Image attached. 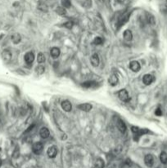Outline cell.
<instances>
[{"label": "cell", "instance_id": "1", "mask_svg": "<svg viewBox=\"0 0 167 168\" xmlns=\"http://www.w3.org/2000/svg\"><path fill=\"white\" fill-rule=\"evenodd\" d=\"M118 96L120 99L123 102H129V94L128 92L126 91L125 89H121L120 90L119 93H118Z\"/></svg>", "mask_w": 167, "mask_h": 168}, {"label": "cell", "instance_id": "2", "mask_svg": "<svg viewBox=\"0 0 167 168\" xmlns=\"http://www.w3.org/2000/svg\"><path fill=\"white\" fill-rule=\"evenodd\" d=\"M32 151L35 152V154H39L41 153L43 151V144L40 142H36L33 144L32 146Z\"/></svg>", "mask_w": 167, "mask_h": 168}, {"label": "cell", "instance_id": "3", "mask_svg": "<svg viewBox=\"0 0 167 168\" xmlns=\"http://www.w3.org/2000/svg\"><path fill=\"white\" fill-rule=\"evenodd\" d=\"M131 130H132V132L138 138V137H140L141 135H143V134L145 133H147V130H142V129H139L138 127H136V126H132L131 127Z\"/></svg>", "mask_w": 167, "mask_h": 168}, {"label": "cell", "instance_id": "4", "mask_svg": "<svg viewBox=\"0 0 167 168\" xmlns=\"http://www.w3.org/2000/svg\"><path fill=\"white\" fill-rule=\"evenodd\" d=\"M116 126H117V128H118V130H120V132H122V133L125 132L126 126H125V122H124L121 119H120V118H118L117 121H116Z\"/></svg>", "mask_w": 167, "mask_h": 168}, {"label": "cell", "instance_id": "5", "mask_svg": "<svg viewBox=\"0 0 167 168\" xmlns=\"http://www.w3.org/2000/svg\"><path fill=\"white\" fill-rule=\"evenodd\" d=\"M144 162L147 165V166H148V167L152 166L153 163H154V158L152 157V155H151V154L146 155L144 157Z\"/></svg>", "mask_w": 167, "mask_h": 168}, {"label": "cell", "instance_id": "6", "mask_svg": "<svg viewBox=\"0 0 167 168\" xmlns=\"http://www.w3.org/2000/svg\"><path fill=\"white\" fill-rule=\"evenodd\" d=\"M47 153H48V156L50 158H54L57 154V149L55 146H51V147L48 148Z\"/></svg>", "mask_w": 167, "mask_h": 168}, {"label": "cell", "instance_id": "7", "mask_svg": "<svg viewBox=\"0 0 167 168\" xmlns=\"http://www.w3.org/2000/svg\"><path fill=\"white\" fill-rule=\"evenodd\" d=\"M24 58L27 64H30L33 63L34 60H35V54H34L32 52H27V53H26Z\"/></svg>", "mask_w": 167, "mask_h": 168}, {"label": "cell", "instance_id": "8", "mask_svg": "<svg viewBox=\"0 0 167 168\" xmlns=\"http://www.w3.org/2000/svg\"><path fill=\"white\" fill-rule=\"evenodd\" d=\"M143 81L146 85H149L154 81V77L151 76V75L146 74V75H144V76L143 78Z\"/></svg>", "mask_w": 167, "mask_h": 168}, {"label": "cell", "instance_id": "9", "mask_svg": "<svg viewBox=\"0 0 167 168\" xmlns=\"http://www.w3.org/2000/svg\"><path fill=\"white\" fill-rule=\"evenodd\" d=\"M61 107L65 111H70L72 109V105L70 101L65 100L61 102Z\"/></svg>", "mask_w": 167, "mask_h": 168}, {"label": "cell", "instance_id": "10", "mask_svg": "<svg viewBox=\"0 0 167 168\" xmlns=\"http://www.w3.org/2000/svg\"><path fill=\"white\" fill-rule=\"evenodd\" d=\"M129 67H130V69L134 71V72H138V71H139V70H140V64L138 63V62H136V61H133L130 63V64H129Z\"/></svg>", "mask_w": 167, "mask_h": 168}, {"label": "cell", "instance_id": "11", "mask_svg": "<svg viewBox=\"0 0 167 168\" xmlns=\"http://www.w3.org/2000/svg\"><path fill=\"white\" fill-rule=\"evenodd\" d=\"M90 61H91L92 65L94 67H98V65H99V63H100L99 58H98V55L97 53H94V54H93L91 56Z\"/></svg>", "mask_w": 167, "mask_h": 168}, {"label": "cell", "instance_id": "12", "mask_svg": "<svg viewBox=\"0 0 167 168\" xmlns=\"http://www.w3.org/2000/svg\"><path fill=\"white\" fill-rule=\"evenodd\" d=\"M79 110L81 111H89L91 109H92V105L89 104V103H82V104H79L78 105V107Z\"/></svg>", "mask_w": 167, "mask_h": 168}, {"label": "cell", "instance_id": "13", "mask_svg": "<svg viewBox=\"0 0 167 168\" xmlns=\"http://www.w3.org/2000/svg\"><path fill=\"white\" fill-rule=\"evenodd\" d=\"M2 58L4 59V61L6 62V63H8L11 60L12 58V53L10 51L8 50H4V52H2Z\"/></svg>", "mask_w": 167, "mask_h": 168}, {"label": "cell", "instance_id": "14", "mask_svg": "<svg viewBox=\"0 0 167 168\" xmlns=\"http://www.w3.org/2000/svg\"><path fill=\"white\" fill-rule=\"evenodd\" d=\"M50 53H51V56L53 58H57L59 57V55L61 53V51L60 49L57 48V47H53L51 48V51H50Z\"/></svg>", "mask_w": 167, "mask_h": 168}, {"label": "cell", "instance_id": "15", "mask_svg": "<svg viewBox=\"0 0 167 168\" xmlns=\"http://www.w3.org/2000/svg\"><path fill=\"white\" fill-rule=\"evenodd\" d=\"M118 77H117L116 75H112V76H110L109 80H108V82H109V84L111 85V86H116L117 84H118Z\"/></svg>", "mask_w": 167, "mask_h": 168}, {"label": "cell", "instance_id": "16", "mask_svg": "<svg viewBox=\"0 0 167 168\" xmlns=\"http://www.w3.org/2000/svg\"><path fill=\"white\" fill-rule=\"evenodd\" d=\"M49 134H50L49 133V130L48 128H46V127H43L39 131V135L43 139H47L49 136Z\"/></svg>", "mask_w": 167, "mask_h": 168}, {"label": "cell", "instance_id": "17", "mask_svg": "<svg viewBox=\"0 0 167 168\" xmlns=\"http://www.w3.org/2000/svg\"><path fill=\"white\" fill-rule=\"evenodd\" d=\"M124 39H125L126 41H131L133 39V34L131 32V30H126L123 34Z\"/></svg>", "mask_w": 167, "mask_h": 168}, {"label": "cell", "instance_id": "18", "mask_svg": "<svg viewBox=\"0 0 167 168\" xmlns=\"http://www.w3.org/2000/svg\"><path fill=\"white\" fill-rule=\"evenodd\" d=\"M11 39H12V41L13 42V43H15V44H17L18 43L21 42V35H19V34L16 33V34H14V35H12Z\"/></svg>", "mask_w": 167, "mask_h": 168}, {"label": "cell", "instance_id": "19", "mask_svg": "<svg viewBox=\"0 0 167 168\" xmlns=\"http://www.w3.org/2000/svg\"><path fill=\"white\" fill-rule=\"evenodd\" d=\"M95 167L96 168H103L104 167V161L101 158H98V159L96 160L95 161Z\"/></svg>", "mask_w": 167, "mask_h": 168}, {"label": "cell", "instance_id": "20", "mask_svg": "<svg viewBox=\"0 0 167 168\" xmlns=\"http://www.w3.org/2000/svg\"><path fill=\"white\" fill-rule=\"evenodd\" d=\"M56 12H57V13L59 14L60 16H64V15H66V11L64 7H57V9H56Z\"/></svg>", "mask_w": 167, "mask_h": 168}, {"label": "cell", "instance_id": "21", "mask_svg": "<svg viewBox=\"0 0 167 168\" xmlns=\"http://www.w3.org/2000/svg\"><path fill=\"white\" fill-rule=\"evenodd\" d=\"M160 160L163 164L167 163V153L165 152H162L160 155Z\"/></svg>", "mask_w": 167, "mask_h": 168}, {"label": "cell", "instance_id": "22", "mask_svg": "<svg viewBox=\"0 0 167 168\" xmlns=\"http://www.w3.org/2000/svg\"><path fill=\"white\" fill-rule=\"evenodd\" d=\"M38 8L42 12H47L48 11V6L46 5L44 2H39L38 5Z\"/></svg>", "mask_w": 167, "mask_h": 168}, {"label": "cell", "instance_id": "23", "mask_svg": "<svg viewBox=\"0 0 167 168\" xmlns=\"http://www.w3.org/2000/svg\"><path fill=\"white\" fill-rule=\"evenodd\" d=\"M147 20L148 21V23L152 25V26H154L156 23V21H155V18H154V17L152 16V15L151 14H147Z\"/></svg>", "mask_w": 167, "mask_h": 168}, {"label": "cell", "instance_id": "24", "mask_svg": "<svg viewBox=\"0 0 167 168\" xmlns=\"http://www.w3.org/2000/svg\"><path fill=\"white\" fill-rule=\"evenodd\" d=\"M95 85H96V83L94 81H86V82H84L82 84V87L88 89V88H91V87H93Z\"/></svg>", "mask_w": 167, "mask_h": 168}, {"label": "cell", "instance_id": "25", "mask_svg": "<svg viewBox=\"0 0 167 168\" xmlns=\"http://www.w3.org/2000/svg\"><path fill=\"white\" fill-rule=\"evenodd\" d=\"M37 61H38L39 63H43L45 62V56L42 52H39L38 54V57H37Z\"/></svg>", "mask_w": 167, "mask_h": 168}, {"label": "cell", "instance_id": "26", "mask_svg": "<svg viewBox=\"0 0 167 168\" xmlns=\"http://www.w3.org/2000/svg\"><path fill=\"white\" fill-rule=\"evenodd\" d=\"M61 5L65 8H69L70 6H71V3H70V0H61Z\"/></svg>", "mask_w": 167, "mask_h": 168}, {"label": "cell", "instance_id": "27", "mask_svg": "<svg viewBox=\"0 0 167 168\" xmlns=\"http://www.w3.org/2000/svg\"><path fill=\"white\" fill-rule=\"evenodd\" d=\"M103 40L101 37H96V38L94 39V43L96 45H100V44L103 43Z\"/></svg>", "mask_w": 167, "mask_h": 168}, {"label": "cell", "instance_id": "28", "mask_svg": "<svg viewBox=\"0 0 167 168\" xmlns=\"http://www.w3.org/2000/svg\"><path fill=\"white\" fill-rule=\"evenodd\" d=\"M44 71H45V68L43 66H38L36 67V71L38 74H43L44 72Z\"/></svg>", "mask_w": 167, "mask_h": 168}, {"label": "cell", "instance_id": "29", "mask_svg": "<svg viewBox=\"0 0 167 168\" xmlns=\"http://www.w3.org/2000/svg\"><path fill=\"white\" fill-rule=\"evenodd\" d=\"M92 5V1L91 0H85L83 3V6L85 8H90Z\"/></svg>", "mask_w": 167, "mask_h": 168}, {"label": "cell", "instance_id": "30", "mask_svg": "<svg viewBox=\"0 0 167 168\" xmlns=\"http://www.w3.org/2000/svg\"><path fill=\"white\" fill-rule=\"evenodd\" d=\"M64 26L68 28V29H70V28H72V26H73V22L72 21H67V22L64 24Z\"/></svg>", "mask_w": 167, "mask_h": 168}, {"label": "cell", "instance_id": "31", "mask_svg": "<svg viewBox=\"0 0 167 168\" xmlns=\"http://www.w3.org/2000/svg\"><path fill=\"white\" fill-rule=\"evenodd\" d=\"M155 114L156 115V116H158V117L161 116V115H162V111H161V110H160V108H157V109L155 111Z\"/></svg>", "mask_w": 167, "mask_h": 168}, {"label": "cell", "instance_id": "32", "mask_svg": "<svg viewBox=\"0 0 167 168\" xmlns=\"http://www.w3.org/2000/svg\"><path fill=\"white\" fill-rule=\"evenodd\" d=\"M125 1V0H118V2H120V3H124Z\"/></svg>", "mask_w": 167, "mask_h": 168}, {"label": "cell", "instance_id": "33", "mask_svg": "<svg viewBox=\"0 0 167 168\" xmlns=\"http://www.w3.org/2000/svg\"><path fill=\"white\" fill-rule=\"evenodd\" d=\"M1 165H2V161H1V159H0V166H1Z\"/></svg>", "mask_w": 167, "mask_h": 168}]
</instances>
